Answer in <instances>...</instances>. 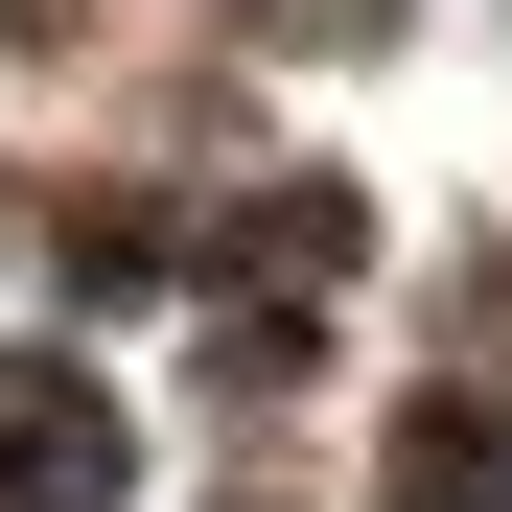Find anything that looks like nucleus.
<instances>
[{"instance_id":"nucleus-1","label":"nucleus","mask_w":512,"mask_h":512,"mask_svg":"<svg viewBox=\"0 0 512 512\" xmlns=\"http://www.w3.org/2000/svg\"><path fill=\"white\" fill-rule=\"evenodd\" d=\"M117 419H70V373H0V489H94Z\"/></svg>"}]
</instances>
